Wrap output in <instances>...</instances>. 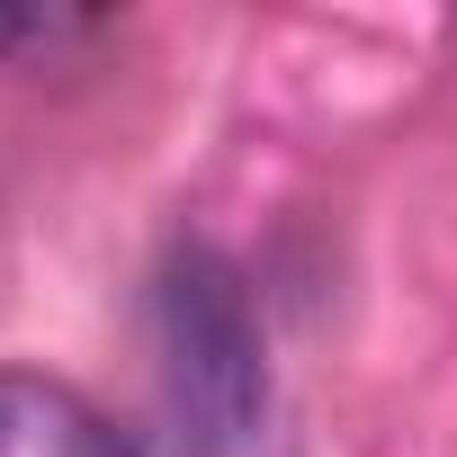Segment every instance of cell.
Wrapping results in <instances>:
<instances>
[{"mask_svg":"<svg viewBox=\"0 0 457 457\" xmlns=\"http://www.w3.org/2000/svg\"><path fill=\"white\" fill-rule=\"evenodd\" d=\"M153 341H162V395L197 457H270L278 386L270 341L252 314V278L215 243H170L153 278Z\"/></svg>","mask_w":457,"mask_h":457,"instance_id":"6da1fadb","label":"cell"},{"mask_svg":"<svg viewBox=\"0 0 457 457\" xmlns=\"http://www.w3.org/2000/svg\"><path fill=\"white\" fill-rule=\"evenodd\" d=\"M0 457H144V448L81 386L37 377V368H0Z\"/></svg>","mask_w":457,"mask_h":457,"instance_id":"7a4b0ae2","label":"cell"},{"mask_svg":"<svg viewBox=\"0 0 457 457\" xmlns=\"http://www.w3.org/2000/svg\"><path fill=\"white\" fill-rule=\"evenodd\" d=\"M81 37H99L90 10H46V0H28V10H0V63L54 54V46H81Z\"/></svg>","mask_w":457,"mask_h":457,"instance_id":"3957f363","label":"cell"}]
</instances>
